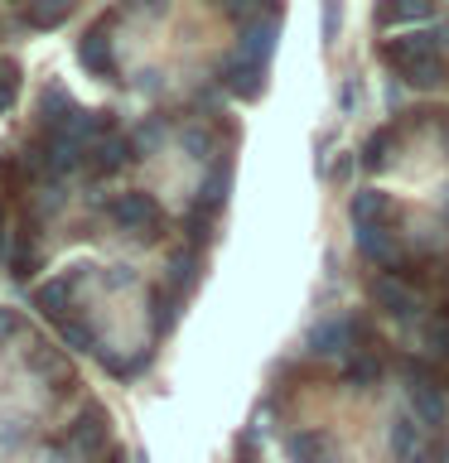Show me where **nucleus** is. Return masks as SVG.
Here are the masks:
<instances>
[{"instance_id": "obj_1", "label": "nucleus", "mask_w": 449, "mask_h": 463, "mask_svg": "<svg viewBox=\"0 0 449 463\" xmlns=\"http://www.w3.org/2000/svg\"><path fill=\"white\" fill-rule=\"evenodd\" d=\"M68 449H72V458H101V454H111V415H107V405H97V401H87L78 415H72V425H68Z\"/></svg>"}, {"instance_id": "obj_2", "label": "nucleus", "mask_w": 449, "mask_h": 463, "mask_svg": "<svg viewBox=\"0 0 449 463\" xmlns=\"http://www.w3.org/2000/svg\"><path fill=\"white\" fill-rule=\"evenodd\" d=\"M107 213H111V222L121 227V232H130V237H140V241H155L159 237V203L150 198V194H116L111 203H107Z\"/></svg>"}, {"instance_id": "obj_3", "label": "nucleus", "mask_w": 449, "mask_h": 463, "mask_svg": "<svg viewBox=\"0 0 449 463\" xmlns=\"http://www.w3.org/2000/svg\"><path fill=\"white\" fill-rule=\"evenodd\" d=\"M78 63L92 72V78H116V53H111V14H101V20L87 29L78 39Z\"/></svg>"}, {"instance_id": "obj_4", "label": "nucleus", "mask_w": 449, "mask_h": 463, "mask_svg": "<svg viewBox=\"0 0 449 463\" xmlns=\"http://www.w3.org/2000/svg\"><path fill=\"white\" fill-rule=\"evenodd\" d=\"M24 362H29V372H39L43 382L53 386V396H68V391H78V376H72V367L63 362V353H58V347L39 343V338H29Z\"/></svg>"}, {"instance_id": "obj_5", "label": "nucleus", "mask_w": 449, "mask_h": 463, "mask_svg": "<svg viewBox=\"0 0 449 463\" xmlns=\"http://www.w3.org/2000/svg\"><path fill=\"white\" fill-rule=\"evenodd\" d=\"M372 304H377L387 318H396V324H411V318H420V295H416L411 285H401L396 275H377V280H372Z\"/></svg>"}, {"instance_id": "obj_6", "label": "nucleus", "mask_w": 449, "mask_h": 463, "mask_svg": "<svg viewBox=\"0 0 449 463\" xmlns=\"http://www.w3.org/2000/svg\"><path fill=\"white\" fill-rule=\"evenodd\" d=\"M440 49H444V39H440V34H430V29H416V34H401V39L382 43V58H387V63H396V68L406 72V68L425 63V58H440Z\"/></svg>"}, {"instance_id": "obj_7", "label": "nucleus", "mask_w": 449, "mask_h": 463, "mask_svg": "<svg viewBox=\"0 0 449 463\" xmlns=\"http://www.w3.org/2000/svg\"><path fill=\"white\" fill-rule=\"evenodd\" d=\"M130 159H136V145L111 130V136H101L97 145H87V165H82V169L92 174V179H111V174L126 169Z\"/></svg>"}, {"instance_id": "obj_8", "label": "nucleus", "mask_w": 449, "mask_h": 463, "mask_svg": "<svg viewBox=\"0 0 449 463\" xmlns=\"http://www.w3.org/2000/svg\"><path fill=\"white\" fill-rule=\"evenodd\" d=\"M223 87L232 97H242V101H256L261 92H266V68L237 53V58H227V63H223Z\"/></svg>"}, {"instance_id": "obj_9", "label": "nucleus", "mask_w": 449, "mask_h": 463, "mask_svg": "<svg viewBox=\"0 0 449 463\" xmlns=\"http://www.w3.org/2000/svg\"><path fill=\"white\" fill-rule=\"evenodd\" d=\"M411 376H416V382H411V415H416L425 430H430V425H444V396H440V386L425 376V367H416Z\"/></svg>"}, {"instance_id": "obj_10", "label": "nucleus", "mask_w": 449, "mask_h": 463, "mask_svg": "<svg viewBox=\"0 0 449 463\" xmlns=\"http://www.w3.org/2000/svg\"><path fill=\"white\" fill-rule=\"evenodd\" d=\"M391 458L396 463H420L425 458V425H420L416 415L391 420Z\"/></svg>"}, {"instance_id": "obj_11", "label": "nucleus", "mask_w": 449, "mask_h": 463, "mask_svg": "<svg viewBox=\"0 0 449 463\" xmlns=\"http://www.w3.org/2000/svg\"><path fill=\"white\" fill-rule=\"evenodd\" d=\"M78 280H82V270H72V275H58V280H49V285H39L34 289V309L43 314V318H58L63 324V309L72 304V295H78Z\"/></svg>"}, {"instance_id": "obj_12", "label": "nucleus", "mask_w": 449, "mask_h": 463, "mask_svg": "<svg viewBox=\"0 0 449 463\" xmlns=\"http://www.w3.org/2000/svg\"><path fill=\"white\" fill-rule=\"evenodd\" d=\"M348 347H353V328H348L343 318H324V324H314V333H310V353L314 357H343Z\"/></svg>"}, {"instance_id": "obj_13", "label": "nucleus", "mask_w": 449, "mask_h": 463, "mask_svg": "<svg viewBox=\"0 0 449 463\" xmlns=\"http://www.w3.org/2000/svg\"><path fill=\"white\" fill-rule=\"evenodd\" d=\"M72 111H78V101H72L63 87H43V97H39V130H43V136H58V130L68 126Z\"/></svg>"}, {"instance_id": "obj_14", "label": "nucleus", "mask_w": 449, "mask_h": 463, "mask_svg": "<svg viewBox=\"0 0 449 463\" xmlns=\"http://www.w3.org/2000/svg\"><path fill=\"white\" fill-rule=\"evenodd\" d=\"M285 454L295 463H333V439L329 434H314V430H300L285 439Z\"/></svg>"}, {"instance_id": "obj_15", "label": "nucleus", "mask_w": 449, "mask_h": 463, "mask_svg": "<svg viewBox=\"0 0 449 463\" xmlns=\"http://www.w3.org/2000/svg\"><path fill=\"white\" fill-rule=\"evenodd\" d=\"M387 213H391V203H387L382 188H358V194L348 198V217H353V227H377Z\"/></svg>"}, {"instance_id": "obj_16", "label": "nucleus", "mask_w": 449, "mask_h": 463, "mask_svg": "<svg viewBox=\"0 0 449 463\" xmlns=\"http://www.w3.org/2000/svg\"><path fill=\"white\" fill-rule=\"evenodd\" d=\"M275 49V20H256L242 29V58H252V63L266 68V58Z\"/></svg>"}, {"instance_id": "obj_17", "label": "nucleus", "mask_w": 449, "mask_h": 463, "mask_svg": "<svg viewBox=\"0 0 449 463\" xmlns=\"http://www.w3.org/2000/svg\"><path fill=\"white\" fill-rule=\"evenodd\" d=\"M435 14V0H382V10H377V20L382 24H420Z\"/></svg>"}, {"instance_id": "obj_18", "label": "nucleus", "mask_w": 449, "mask_h": 463, "mask_svg": "<svg viewBox=\"0 0 449 463\" xmlns=\"http://www.w3.org/2000/svg\"><path fill=\"white\" fill-rule=\"evenodd\" d=\"M72 10H78V0H29L24 20H29V29H58Z\"/></svg>"}, {"instance_id": "obj_19", "label": "nucleus", "mask_w": 449, "mask_h": 463, "mask_svg": "<svg viewBox=\"0 0 449 463\" xmlns=\"http://www.w3.org/2000/svg\"><path fill=\"white\" fill-rule=\"evenodd\" d=\"M43 266V256H39V241H34V232H29V222H24V232H20V241H14V251H10V275L14 280H29Z\"/></svg>"}, {"instance_id": "obj_20", "label": "nucleus", "mask_w": 449, "mask_h": 463, "mask_svg": "<svg viewBox=\"0 0 449 463\" xmlns=\"http://www.w3.org/2000/svg\"><path fill=\"white\" fill-rule=\"evenodd\" d=\"M353 241H358V251L368 260H391V256H396V241L387 237L382 222H377V227H353Z\"/></svg>"}, {"instance_id": "obj_21", "label": "nucleus", "mask_w": 449, "mask_h": 463, "mask_svg": "<svg viewBox=\"0 0 449 463\" xmlns=\"http://www.w3.org/2000/svg\"><path fill=\"white\" fill-rule=\"evenodd\" d=\"M227 188H232V169H227V165H217V169L208 174V179H203L194 208H203V213H217V208L227 203Z\"/></svg>"}, {"instance_id": "obj_22", "label": "nucleus", "mask_w": 449, "mask_h": 463, "mask_svg": "<svg viewBox=\"0 0 449 463\" xmlns=\"http://www.w3.org/2000/svg\"><path fill=\"white\" fill-rule=\"evenodd\" d=\"M174 318H179V295H174L169 285H155L150 289V324H155V333H169Z\"/></svg>"}, {"instance_id": "obj_23", "label": "nucleus", "mask_w": 449, "mask_h": 463, "mask_svg": "<svg viewBox=\"0 0 449 463\" xmlns=\"http://www.w3.org/2000/svg\"><path fill=\"white\" fill-rule=\"evenodd\" d=\"M194 285H198V256L194 251H174V260H169V289H174V295H188Z\"/></svg>"}, {"instance_id": "obj_24", "label": "nucleus", "mask_w": 449, "mask_h": 463, "mask_svg": "<svg viewBox=\"0 0 449 463\" xmlns=\"http://www.w3.org/2000/svg\"><path fill=\"white\" fill-rule=\"evenodd\" d=\"M58 338H63V347H72V353H97V333L82 324V318H63V324H58Z\"/></svg>"}, {"instance_id": "obj_25", "label": "nucleus", "mask_w": 449, "mask_h": 463, "mask_svg": "<svg viewBox=\"0 0 449 463\" xmlns=\"http://www.w3.org/2000/svg\"><path fill=\"white\" fill-rule=\"evenodd\" d=\"M444 78H449L444 58H425V63L406 68V82H411V87H420V92H430V87H440Z\"/></svg>"}, {"instance_id": "obj_26", "label": "nucleus", "mask_w": 449, "mask_h": 463, "mask_svg": "<svg viewBox=\"0 0 449 463\" xmlns=\"http://www.w3.org/2000/svg\"><path fill=\"white\" fill-rule=\"evenodd\" d=\"M14 97H20V63H14V58H0V116L14 107Z\"/></svg>"}, {"instance_id": "obj_27", "label": "nucleus", "mask_w": 449, "mask_h": 463, "mask_svg": "<svg viewBox=\"0 0 449 463\" xmlns=\"http://www.w3.org/2000/svg\"><path fill=\"white\" fill-rule=\"evenodd\" d=\"M387 150H391V130H372L368 145H362V165H368V169H382V165H387Z\"/></svg>"}, {"instance_id": "obj_28", "label": "nucleus", "mask_w": 449, "mask_h": 463, "mask_svg": "<svg viewBox=\"0 0 449 463\" xmlns=\"http://www.w3.org/2000/svg\"><path fill=\"white\" fill-rule=\"evenodd\" d=\"M377 376H382V367H377L372 357H353V362H348V372H343V382L348 386H372Z\"/></svg>"}, {"instance_id": "obj_29", "label": "nucleus", "mask_w": 449, "mask_h": 463, "mask_svg": "<svg viewBox=\"0 0 449 463\" xmlns=\"http://www.w3.org/2000/svg\"><path fill=\"white\" fill-rule=\"evenodd\" d=\"M343 29V0H324V39L333 43Z\"/></svg>"}, {"instance_id": "obj_30", "label": "nucleus", "mask_w": 449, "mask_h": 463, "mask_svg": "<svg viewBox=\"0 0 449 463\" xmlns=\"http://www.w3.org/2000/svg\"><path fill=\"white\" fill-rule=\"evenodd\" d=\"M184 150L194 155V159H208V150H213V140H208V130H184Z\"/></svg>"}, {"instance_id": "obj_31", "label": "nucleus", "mask_w": 449, "mask_h": 463, "mask_svg": "<svg viewBox=\"0 0 449 463\" xmlns=\"http://www.w3.org/2000/svg\"><path fill=\"white\" fill-rule=\"evenodd\" d=\"M425 343H430V353L449 357V318H440V324H430V328H425Z\"/></svg>"}, {"instance_id": "obj_32", "label": "nucleus", "mask_w": 449, "mask_h": 463, "mask_svg": "<svg viewBox=\"0 0 449 463\" xmlns=\"http://www.w3.org/2000/svg\"><path fill=\"white\" fill-rule=\"evenodd\" d=\"M14 333H20V314H14V309H0V347H5Z\"/></svg>"}, {"instance_id": "obj_33", "label": "nucleus", "mask_w": 449, "mask_h": 463, "mask_svg": "<svg viewBox=\"0 0 449 463\" xmlns=\"http://www.w3.org/2000/svg\"><path fill=\"white\" fill-rule=\"evenodd\" d=\"M256 5H275V0H227V10H232V14H252Z\"/></svg>"}, {"instance_id": "obj_34", "label": "nucleus", "mask_w": 449, "mask_h": 463, "mask_svg": "<svg viewBox=\"0 0 449 463\" xmlns=\"http://www.w3.org/2000/svg\"><path fill=\"white\" fill-rule=\"evenodd\" d=\"M353 101H358V82L348 78V82H343V92H339V107H343V111H353Z\"/></svg>"}, {"instance_id": "obj_35", "label": "nucleus", "mask_w": 449, "mask_h": 463, "mask_svg": "<svg viewBox=\"0 0 449 463\" xmlns=\"http://www.w3.org/2000/svg\"><path fill=\"white\" fill-rule=\"evenodd\" d=\"M107 280H111V289H121V285H130V280H136V275H130L126 266H111V275H107Z\"/></svg>"}, {"instance_id": "obj_36", "label": "nucleus", "mask_w": 449, "mask_h": 463, "mask_svg": "<svg viewBox=\"0 0 449 463\" xmlns=\"http://www.w3.org/2000/svg\"><path fill=\"white\" fill-rule=\"evenodd\" d=\"M107 463H126V449H111V454H107Z\"/></svg>"}, {"instance_id": "obj_37", "label": "nucleus", "mask_w": 449, "mask_h": 463, "mask_svg": "<svg viewBox=\"0 0 449 463\" xmlns=\"http://www.w3.org/2000/svg\"><path fill=\"white\" fill-rule=\"evenodd\" d=\"M130 463H150V458H145V454H136V458H130Z\"/></svg>"}, {"instance_id": "obj_38", "label": "nucleus", "mask_w": 449, "mask_h": 463, "mask_svg": "<svg viewBox=\"0 0 449 463\" xmlns=\"http://www.w3.org/2000/svg\"><path fill=\"white\" fill-rule=\"evenodd\" d=\"M0 222H5V208H0Z\"/></svg>"}, {"instance_id": "obj_39", "label": "nucleus", "mask_w": 449, "mask_h": 463, "mask_svg": "<svg viewBox=\"0 0 449 463\" xmlns=\"http://www.w3.org/2000/svg\"><path fill=\"white\" fill-rule=\"evenodd\" d=\"M444 463H449V449H444Z\"/></svg>"}]
</instances>
